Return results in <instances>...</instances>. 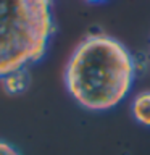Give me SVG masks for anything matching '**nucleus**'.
<instances>
[{"label":"nucleus","mask_w":150,"mask_h":155,"mask_svg":"<svg viewBox=\"0 0 150 155\" xmlns=\"http://www.w3.org/2000/svg\"><path fill=\"white\" fill-rule=\"evenodd\" d=\"M0 155H21V153L18 152V149L15 145L0 139Z\"/></svg>","instance_id":"nucleus-4"},{"label":"nucleus","mask_w":150,"mask_h":155,"mask_svg":"<svg viewBox=\"0 0 150 155\" xmlns=\"http://www.w3.org/2000/svg\"><path fill=\"white\" fill-rule=\"evenodd\" d=\"M87 2H92V3H99V2H105V0H87Z\"/></svg>","instance_id":"nucleus-5"},{"label":"nucleus","mask_w":150,"mask_h":155,"mask_svg":"<svg viewBox=\"0 0 150 155\" xmlns=\"http://www.w3.org/2000/svg\"><path fill=\"white\" fill-rule=\"evenodd\" d=\"M135 63L129 48L103 32L87 34L74 47L65 68V86L77 105L106 111L131 91Z\"/></svg>","instance_id":"nucleus-1"},{"label":"nucleus","mask_w":150,"mask_h":155,"mask_svg":"<svg viewBox=\"0 0 150 155\" xmlns=\"http://www.w3.org/2000/svg\"><path fill=\"white\" fill-rule=\"evenodd\" d=\"M131 111L137 123L142 126H150V91L140 92L134 97Z\"/></svg>","instance_id":"nucleus-3"},{"label":"nucleus","mask_w":150,"mask_h":155,"mask_svg":"<svg viewBox=\"0 0 150 155\" xmlns=\"http://www.w3.org/2000/svg\"><path fill=\"white\" fill-rule=\"evenodd\" d=\"M53 32V0H0V79L41 61Z\"/></svg>","instance_id":"nucleus-2"}]
</instances>
